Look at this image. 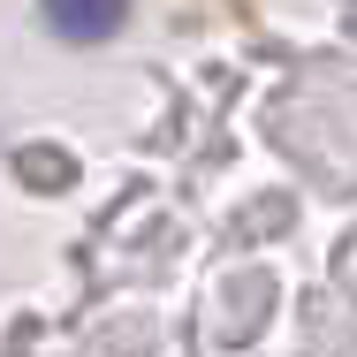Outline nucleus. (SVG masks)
Masks as SVG:
<instances>
[{
    "mask_svg": "<svg viewBox=\"0 0 357 357\" xmlns=\"http://www.w3.org/2000/svg\"><path fill=\"white\" fill-rule=\"evenodd\" d=\"M122 15H130V0H46V23H54L61 38H76V46L107 38Z\"/></svg>",
    "mask_w": 357,
    "mask_h": 357,
    "instance_id": "nucleus-1",
    "label": "nucleus"
}]
</instances>
